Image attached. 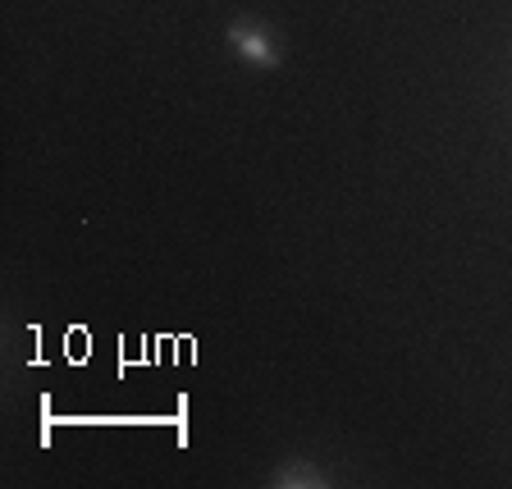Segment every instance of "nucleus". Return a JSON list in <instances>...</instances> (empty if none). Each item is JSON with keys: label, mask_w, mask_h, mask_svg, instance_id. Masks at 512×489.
Listing matches in <instances>:
<instances>
[{"label": "nucleus", "mask_w": 512, "mask_h": 489, "mask_svg": "<svg viewBox=\"0 0 512 489\" xmlns=\"http://www.w3.org/2000/svg\"><path fill=\"white\" fill-rule=\"evenodd\" d=\"M229 46H234L238 55H243L247 64H256V69H275L279 60H284V51H279V37L266 28V23H256V19H238L229 23Z\"/></svg>", "instance_id": "nucleus-1"}, {"label": "nucleus", "mask_w": 512, "mask_h": 489, "mask_svg": "<svg viewBox=\"0 0 512 489\" xmlns=\"http://www.w3.org/2000/svg\"><path fill=\"white\" fill-rule=\"evenodd\" d=\"M275 485L288 489V485H311V489H325L330 480L320 476V467H311V462H284V467L275 471Z\"/></svg>", "instance_id": "nucleus-2"}]
</instances>
